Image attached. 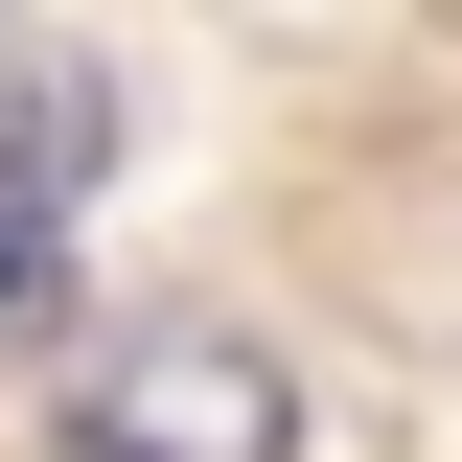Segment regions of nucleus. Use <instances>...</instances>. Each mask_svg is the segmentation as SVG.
Returning <instances> with one entry per match:
<instances>
[{
  "label": "nucleus",
  "mask_w": 462,
  "mask_h": 462,
  "mask_svg": "<svg viewBox=\"0 0 462 462\" xmlns=\"http://www.w3.org/2000/svg\"><path fill=\"white\" fill-rule=\"evenodd\" d=\"M278 346H231V324H139L69 370V462H278Z\"/></svg>",
  "instance_id": "obj_1"
},
{
  "label": "nucleus",
  "mask_w": 462,
  "mask_h": 462,
  "mask_svg": "<svg viewBox=\"0 0 462 462\" xmlns=\"http://www.w3.org/2000/svg\"><path fill=\"white\" fill-rule=\"evenodd\" d=\"M93 69H47V93L0 116V324H23V300H47V231H69V185H93Z\"/></svg>",
  "instance_id": "obj_2"
}]
</instances>
